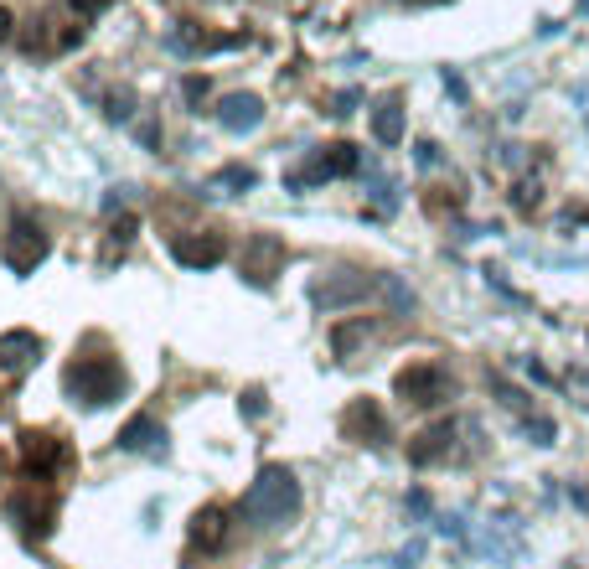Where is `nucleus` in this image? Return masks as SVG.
<instances>
[{
	"instance_id": "f257e3e1",
	"label": "nucleus",
	"mask_w": 589,
	"mask_h": 569,
	"mask_svg": "<svg viewBox=\"0 0 589 569\" xmlns=\"http://www.w3.org/2000/svg\"><path fill=\"white\" fill-rule=\"evenodd\" d=\"M295 513H300V482H295L290 466H264L238 502V518L254 523V528H279Z\"/></svg>"
},
{
	"instance_id": "f03ea898",
	"label": "nucleus",
	"mask_w": 589,
	"mask_h": 569,
	"mask_svg": "<svg viewBox=\"0 0 589 569\" xmlns=\"http://www.w3.org/2000/svg\"><path fill=\"white\" fill-rule=\"evenodd\" d=\"M62 388H68L78 404L104 409V404L124 399L130 378H124V368L114 363V357H78V363H68V373H62Z\"/></svg>"
},
{
	"instance_id": "7ed1b4c3",
	"label": "nucleus",
	"mask_w": 589,
	"mask_h": 569,
	"mask_svg": "<svg viewBox=\"0 0 589 569\" xmlns=\"http://www.w3.org/2000/svg\"><path fill=\"white\" fill-rule=\"evenodd\" d=\"M393 394H398L403 404L434 409V404H450V399H455V378H450L440 363H409V368H398Z\"/></svg>"
},
{
	"instance_id": "20e7f679",
	"label": "nucleus",
	"mask_w": 589,
	"mask_h": 569,
	"mask_svg": "<svg viewBox=\"0 0 589 569\" xmlns=\"http://www.w3.org/2000/svg\"><path fill=\"white\" fill-rule=\"evenodd\" d=\"M383 290V280L372 275H357V269H336V275H326L321 285H310V301H316L321 311H341V306H357V301H372V295Z\"/></svg>"
},
{
	"instance_id": "39448f33",
	"label": "nucleus",
	"mask_w": 589,
	"mask_h": 569,
	"mask_svg": "<svg viewBox=\"0 0 589 569\" xmlns=\"http://www.w3.org/2000/svg\"><path fill=\"white\" fill-rule=\"evenodd\" d=\"M47 233L31 223V218H11V233H6V244H0V259H6L11 275H31L42 259H47Z\"/></svg>"
},
{
	"instance_id": "423d86ee",
	"label": "nucleus",
	"mask_w": 589,
	"mask_h": 569,
	"mask_svg": "<svg viewBox=\"0 0 589 569\" xmlns=\"http://www.w3.org/2000/svg\"><path fill=\"white\" fill-rule=\"evenodd\" d=\"M341 435L362 440V445H383V440H393V425L378 399H352L347 414H341Z\"/></svg>"
},
{
	"instance_id": "0eeeda50",
	"label": "nucleus",
	"mask_w": 589,
	"mask_h": 569,
	"mask_svg": "<svg viewBox=\"0 0 589 569\" xmlns=\"http://www.w3.org/2000/svg\"><path fill=\"white\" fill-rule=\"evenodd\" d=\"M279 264H285V244H279L274 233H254L238 254V269H243L248 285H269L279 275Z\"/></svg>"
},
{
	"instance_id": "6e6552de",
	"label": "nucleus",
	"mask_w": 589,
	"mask_h": 569,
	"mask_svg": "<svg viewBox=\"0 0 589 569\" xmlns=\"http://www.w3.org/2000/svg\"><path fill=\"white\" fill-rule=\"evenodd\" d=\"M171 259L181 269H217L228 259V238L223 233H176L171 238Z\"/></svg>"
},
{
	"instance_id": "1a4fd4ad",
	"label": "nucleus",
	"mask_w": 589,
	"mask_h": 569,
	"mask_svg": "<svg viewBox=\"0 0 589 569\" xmlns=\"http://www.w3.org/2000/svg\"><path fill=\"white\" fill-rule=\"evenodd\" d=\"M362 166V156H357V145H326V151L310 161L305 171H295L290 176V187H310V182H331V176H352Z\"/></svg>"
},
{
	"instance_id": "9d476101",
	"label": "nucleus",
	"mask_w": 589,
	"mask_h": 569,
	"mask_svg": "<svg viewBox=\"0 0 589 569\" xmlns=\"http://www.w3.org/2000/svg\"><path fill=\"white\" fill-rule=\"evenodd\" d=\"M455 435H460V419H434V425H424V430L409 440V461H414V466L445 461V456L455 451Z\"/></svg>"
},
{
	"instance_id": "9b49d317",
	"label": "nucleus",
	"mask_w": 589,
	"mask_h": 569,
	"mask_svg": "<svg viewBox=\"0 0 589 569\" xmlns=\"http://www.w3.org/2000/svg\"><path fill=\"white\" fill-rule=\"evenodd\" d=\"M21 466L31 482H47V476L62 466V440L47 435V430H26L21 435Z\"/></svg>"
},
{
	"instance_id": "f8f14e48",
	"label": "nucleus",
	"mask_w": 589,
	"mask_h": 569,
	"mask_svg": "<svg viewBox=\"0 0 589 569\" xmlns=\"http://www.w3.org/2000/svg\"><path fill=\"white\" fill-rule=\"evenodd\" d=\"M217 125H223L228 135H248L264 125V99L259 94H228L223 109H217Z\"/></svg>"
},
{
	"instance_id": "ddd939ff",
	"label": "nucleus",
	"mask_w": 589,
	"mask_h": 569,
	"mask_svg": "<svg viewBox=\"0 0 589 569\" xmlns=\"http://www.w3.org/2000/svg\"><path fill=\"white\" fill-rule=\"evenodd\" d=\"M119 451H130V456L166 451V425H161V419H150V414H135L130 425L119 430Z\"/></svg>"
},
{
	"instance_id": "4468645a",
	"label": "nucleus",
	"mask_w": 589,
	"mask_h": 569,
	"mask_svg": "<svg viewBox=\"0 0 589 569\" xmlns=\"http://www.w3.org/2000/svg\"><path fill=\"white\" fill-rule=\"evenodd\" d=\"M42 357V337L37 332H6L0 337V368L6 373H26Z\"/></svg>"
},
{
	"instance_id": "2eb2a0df",
	"label": "nucleus",
	"mask_w": 589,
	"mask_h": 569,
	"mask_svg": "<svg viewBox=\"0 0 589 569\" xmlns=\"http://www.w3.org/2000/svg\"><path fill=\"white\" fill-rule=\"evenodd\" d=\"M192 544L202 554H217L228 544V513H223V507H202V513L192 518Z\"/></svg>"
},
{
	"instance_id": "dca6fc26",
	"label": "nucleus",
	"mask_w": 589,
	"mask_h": 569,
	"mask_svg": "<svg viewBox=\"0 0 589 569\" xmlns=\"http://www.w3.org/2000/svg\"><path fill=\"white\" fill-rule=\"evenodd\" d=\"M372 332H378V321H372V316H357V321H341V326H336V332H331V352H336V357H352V352H357V347H362V342H367Z\"/></svg>"
},
{
	"instance_id": "f3484780",
	"label": "nucleus",
	"mask_w": 589,
	"mask_h": 569,
	"mask_svg": "<svg viewBox=\"0 0 589 569\" xmlns=\"http://www.w3.org/2000/svg\"><path fill=\"white\" fill-rule=\"evenodd\" d=\"M372 135H378V145H398L403 140V104L398 99H383L378 109H372Z\"/></svg>"
},
{
	"instance_id": "a211bd4d",
	"label": "nucleus",
	"mask_w": 589,
	"mask_h": 569,
	"mask_svg": "<svg viewBox=\"0 0 589 569\" xmlns=\"http://www.w3.org/2000/svg\"><path fill=\"white\" fill-rule=\"evenodd\" d=\"M254 182H259V176L248 171V166H223V171H217L212 182H207V192H217V197H233V192H248Z\"/></svg>"
},
{
	"instance_id": "6ab92c4d",
	"label": "nucleus",
	"mask_w": 589,
	"mask_h": 569,
	"mask_svg": "<svg viewBox=\"0 0 589 569\" xmlns=\"http://www.w3.org/2000/svg\"><path fill=\"white\" fill-rule=\"evenodd\" d=\"M522 435L533 440V445H553L558 440V425H553V419H543V414H522Z\"/></svg>"
},
{
	"instance_id": "aec40b11",
	"label": "nucleus",
	"mask_w": 589,
	"mask_h": 569,
	"mask_svg": "<svg viewBox=\"0 0 589 569\" xmlns=\"http://www.w3.org/2000/svg\"><path fill=\"white\" fill-rule=\"evenodd\" d=\"M512 192H517V197H512V202H517V213H533L538 197H543V176H538V171H533V176H522V182H517Z\"/></svg>"
},
{
	"instance_id": "412c9836",
	"label": "nucleus",
	"mask_w": 589,
	"mask_h": 569,
	"mask_svg": "<svg viewBox=\"0 0 589 569\" xmlns=\"http://www.w3.org/2000/svg\"><path fill=\"white\" fill-rule=\"evenodd\" d=\"M491 388H496V399H502L507 409H517V414H527V394H522V388H507L502 378H491Z\"/></svg>"
},
{
	"instance_id": "4be33fe9",
	"label": "nucleus",
	"mask_w": 589,
	"mask_h": 569,
	"mask_svg": "<svg viewBox=\"0 0 589 569\" xmlns=\"http://www.w3.org/2000/svg\"><path fill=\"white\" fill-rule=\"evenodd\" d=\"M135 228H140V223H135V218H130V213H124V218H119V223H114V233H109V238H114V244H119V249H124V244H130V238H135Z\"/></svg>"
},
{
	"instance_id": "5701e85b",
	"label": "nucleus",
	"mask_w": 589,
	"mask_h": 569,
	"mask_svg": "<svg viewBox=\"0 0 589 569\" xmlns=\"http://www.w3.org/2000/svg\"><path fill=\"white\" fill-rule=\"evenodd\" d=\"M207 99V78H186V104H202Z\"/></svg>"
},
{
	"instance_id": "b1692460",
	"label": "nucleus",
	"mask_w": 589,
	"mask_h": 569,
	"mask_svg": "<svg viewBox=\"0 0 589 569\" xmlns=\"http://www.w3.org/2000/svg\"><path fill=\"white\" fill-rule=\"evenodd\" d=\"M414 161H419L424 171H429V166H440V145H429V140H424V145H419V156H414Z\"/></svg>"
},
{
	"instance_id": "393cba45",
	"label": "nucleus",
	"mask_w": 589,
	"mask_h": 569,
	"mask_svg": "<svg viewBox=\"0 0 589 569\" xmlns=\"http://www.w3.org/2000/svg\"><path fill=\"white\" fill-rule=\"evenodd\" d=\"M11 26H16V16H11L6 6H0V47H6V42H11Z\"/></svg>"
},
{
	"instance_id": "a878e982",
	"label": "nucleus",
	"mask_w": 589,
	"mask_h": 569,
	"mask_svg": "<svg viewBox=\"0 0 589 569\" xmlns=\"http://www.w3.org/2000/svg\"><path fill=\"white\" fill-rule=\"evenodd\" d=\"M243 414H264V394L254 388V394H243Z\"/></svg>"
},
{
	"instance_id": "bb28decb",
	"label": "nucleus",
	"mask_w": 589,
	"mask_h": 569,
	"mask_svg": "<svg viewBox=\"0 0 589 569\" xmlns=\"http://www.w3.org/2000/svg\"><path fill=\"white\" fill-rule=\"evenodd\" d=\"M73 6H78V11H88V16H93V11H104V0H73Z\"/></svg>"
}]
</instances>
